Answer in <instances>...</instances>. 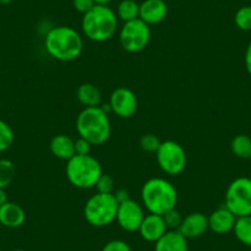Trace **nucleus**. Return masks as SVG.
I'll return each mask as SVG.
<instances>
[{
	"instance_id": "obj_1",
	"label": "nucleus",
	"mask_w": 251,
	"mask_h": 251,
	"mask_svg": "<svg viewBox=\"0 0 251 251\" xmlns=\"http://www.w3.org/2000/svg\"><path fill=\"white\" fill-rule=\"evenodd\" d=\"M45 47L48 54L54 59L71 62L83 52V37L71 26H57L50 28L46 35Z\"/></svg>"
},
{
	"instance_id": "obj_2",
	"label": "nucleus",
	"mask_w": 251,
	"mask_h": 251,
	"mask_svg": "<svg viewBox=\"0 0 251 251\" xmlns=\"http://www.w3.org/2000/svg\"><path fill=\"white\" fill-rule=\"evenodd\" d=\"M142 202L151 214L164 216L174 209L177 203L175 186L163 177H153L146 181L141 191Z\"/></svg>"
},
{
	"instance_id": "obj_3",
	"label": "nucleus",
	"mask_w": 251,
	"mask_h": 251,
	"mask_svg": "<svg viewBox=\"0 0 251 251\" xmlns=\"http://www.w3.org/2000/svg\"><path fill=\"white\" fill-rule=\"evenodd\" d=\"M76 131L91 146H101L111 136V122L107 112L100 106L85 107L76 117Z\"/></svg>"
},
{
	"instance_id": "obj_4",
	"label": "nucleus",
	"mask_w": 251,
	"mask_h": 251,
	"mask_svg": "<svg viewBox=\"0 0 251 251\" xmlns=\"http://www.w3.org/2000/svg\"><path fill=\"white\" fill-rule=\"evenodd\" d=\"M118 18L108 5H95L83 15L81 30L86 38L94 42H105L117 31Z\"/></svg>"
},
{
	"instance_id": "obj_5",
	"label": "nucleus",
	"mask_w": 251,
	"mask_h": 251,
	"mask_svg": "<svg viewBox=\"0 0 251 251\" xmlns=\"http://www.w3.org/2000/svg\"><path fill=\"white\" fill-rule=\"evenodd\" d=\"M67 178L76 188L88 190L95 187L99 177L102 175V168L96 158L88 155H74L67 161Z\"/></svg>"
},
{
	"instance_id": "obj_6",
	"label": "nucleus",
	"mask_w": 251,
	"mask_h": 251,
	"mask_svg": "<svg viewBox=\"0 0 251 251\" xmlns=\"http://www.w3.org/2000/svg\"><path fill=\"white\" fill-rule=\"evenodd\" d=\"M118 202L113 194H95L86 201L84 217L90 226L96 228L110 226L116 221Z\"/></svg>"
},
{
	"instance_id": "obj_7",
	"label": "nucleus",
	"mask_w": 251,
	"mask_h": 251,
	"mask_svg": "<svg viewBox=\"0 0 251 251\" xmlns=\"http://www.w3.org/2000/svg\"><path fill=\"white\" fill-rule=\"evenodd\" d=\"M224 203L236 218L251 216V178L238 177L231 181L226 188Z\"/></svg>"
},
{
	"instance_id": "obj_8",
	"label": "nucleus",
	"mask_w": 251,
	"mask_h": 251,
	"mask_svg": "<svg viewBox=\"0 0 251 251\" xmlns=\"http://www.w3.org/2000/svg\"><path fill=\"white\" fill-rule=\"evenodd\" d=\"M151 37V26L141 19L123 23L120 30L121 47L128 53L142 52Z\"/></svg>"
},
{
	"instance_id": "obj_9",
	"label": "nucleus",
	"mask_w": 251,
	"mask_h": 251,
	"mask_svg": "<svg viewBox=\"0 0 251 251\" xmlns=\"http://www.w3.org/2000/svg\"><path fill=\"white\" fill-rule=\"evenodd\" d=\"M155 155L159 168L168 175H178L185 170L187 156L185 149L177 142H161Z\"/></svg>"
},
{
	"instance_id": "obj_10",
	"label": "nucleus",
	"mask_w": 251,
	"mask_h": 251,
	"mask_svg": "<svg viewBox=\"0 0 251 251\" xmlns=\"http://www.w3.org/2000/svg\"><path fill=\"white\" fill-rule=\"evenodd\" d=\"M144 217H146V213H144L143 207L133 200L129 199L118 204L116 221L123 230L129 231V233L138 231Z\"/></svg>"
},
{
	"instance_id": "obj_11",
	"label": "nucleus",
	"mask_w": 251,
	"mask_h": 251,
	"mask_svg": "<svg viewBox=\"0 0 251 251\" xmlns=\"http://www.w3.org/2000/svg\"><path fill=\"white\" fill-rule=\"evenodd\" d=\"M111 111L121 118H129L136 113L138 100L136 94L127 88H117L110 96Z\"/></svg>"
},
{
	"instance_id": "obj_12",
	"label": "nucleus",
	"mask_w": 251,
	"mask_h": 251,
	"mask_svg": "<svg viewBox=\"0 0 251 251\" xmlns=\"http://www.w3.org/2000/svg\"><path fill=\"white\" fill-rule=\"evenodd\" d=\"M208 217L201 212H192L183 217L182 223L177 229L186 239H196L208 230Z\"/></svg>"
},
{
	"instance_id": "obj_13",
	"label": "nucleus",
	"mask_w": 251,
	"mask_h": 251,
	"mask_svg": "<svg viewBox=\"0 0 251 251\" xmlns=\"http://www.w3.org/2000/svg\"><path fill=\"white\" fill-rule=\"evenodd\" d=\"M168 230L169 229L166 226L163 216L149 213L146 214V217H144L138 231L141 234L142 239H144L146 241L156 243Z\"/></svg>"
},
{
	"instance_id": "obj_14",
	"label": "nucleus",
	"mask_w": 251,
	"mask_h": 251,
	"mask_svg": "<svg viewBox=\"0 0 251 251\" xmlns=\"http://www.w3.org/2000/svg\"><path fill=\"white\" fill-rule=\"evenodd\" d=\"M168 15V4L165 0H144L139 4V19L151 25H156L165 20Z\"/></svg>"
},
{
	"instance_id": "obj_15",
	"label": "nucleus",
	"mask_w": 251,
	"mask_h": 251,
	"mask_svg": "<svg viewBox=\"0 0 251 251\" xmlns=\"http://www.w3.org/2000/svg\"><path fill=\"white\" fill-rule=\"evenodd\" d=\"M236 216L231 213L226 206L216 209L212 212L211 216L208 217V228L213 233L223 235L233 231L234 226H235Z\"/></svg>"
},
{
	"instance_id": "obj_16",
	"label": "nucleus",
	"mask_w": 251,
	"mask_h": 251,
	"mask_svg": "<svg viewBox=\"0 0 251 251\" xmlns=\"http://www.w3.org/2000/svg\"><path fill=\"white\" fill-rule=\"evenodd\" d=\"M26 221V213L20 204L6 202L0 207V224L6 228H20Z\"/></svg>"
},
{
	"instance_id": "obj_17",
	"label": "nucleus",
	"mask_w": 251,
	"mask_h": 251,
	"mask_svg": "<svg viewBox=\"0 0 251 251\" xmlns=\"http://www.w3.org/2000/svg\"><path fill=\"white\" fill-rule=\"evenodd\" d=\"M154 244V251H188L187 239L178 230H168Z\"/></svg>"
},
{
	"instance_id": "obj_18",
	"label": "nucleus",
	"mask_w": 251,
	"mask_h": 251,
	"mask_svg": "<svg viewBox=\"0 0 251 251\" xmlns=\"http://www.w3.org/2000/svg\"><path fill=\"white\" fill-rule=\"evenodd\" d=\"M50 149L53 155L60 160L68 161L69 159L75 155L74 141L66 134H58V136L53 137L50 144Z\"/></svg>"
},
{
	"instance_id": "obj_19",
	"label": "nucleus",
	"mask_w": 251,
	"mask_h": 251,
	"mask_svg": "<svg viewBox=\"0 0 251 251\" xmlns=\"http://www.w3.org/2000/svg\"><path fill=\"white\" fill-rule=\"evenodd\" d=\"M76 98L85 107H96L101 103V91L91 83H84L76 90Z\"/></svg>"
},
{
	"instance_id": "obj_20",
	"label": "nucleus",
	"mask_w": 251,
	"mask_h": 251,
	"mask_svg": "<svg viewBox=\"0 0 251 251\" xmlns=\"http://www.w3.org/2000/svg\"><path fill=\"white\" fill-rule=\"evenodd\" d=\"M116 15L123 23L139 18V4L136 0H121L117 5Z\"/></svg>"
},
{
	"instance_id": "obj_21",
	"label": "nucleus",
	"mask_w": 251,
	"mask_h": 251,
	"mask_svg": "<svg viewBox=\"0 0 251 251\" xmlns=\"http://www.w3.org/2000/svg\"><path fill=\"white\" fill-rule=\"evenodd\" d=\"M233 231L241 244L251 246V216L238 217Z\"/></svg>"
},
{
	"instance_id": "obj_22",
	"label": "nucleus",
	"mask_w": 251,
	"mask_h": 251,
	"mask_svg": "<svg viewBox=\"0 0 251 251\" xmlns=\"http://www.w3.org/2000/svg\"><path fill=\"white\" fill-rule=\"evenodd\" d=\"M230 149L238 158L251 159V137L246 134H238L231 141Z\"/></svg>"
},
{
	"instance_id": "obj_23",
	"label": "nucleus",
	"mask_w": 251,
	"mask_h": 251,
	"mask_svg": "<svg viewBox=\"0 0 251 251\" xmlns=\"http://www.w3.org/2000/svg\"><path fill=\"white\" fill-rule=\"evenodd\" d=\"M15 165L9 159H0V188H6L15 177Z\"/></svg>"
},
{
	"instance_id": "obj_24",
	"label": "nucleus",
	"mask_w": 251,
	"mask_h": 251,
	"mask_svg": "<svg viewBox=\"0 0 251 251\" xmlns=\"http://www.w3.org/2000/svg\"><path fill=\"white\" fill-rule=\"evenodd\" d=\"M14 143V132L10 126L0 118V153L11 148Z\"/></svg>"
},
{
	"instance_id": "obj_25",
	"label": "nucleus",
	"mask_w": 251,
	"mask_h": 251,
	"mask_svg": "<svg viewBox=\"0 0 251 251\" xmlns=\"http://www.w3.org/2000/svg\"><path fill=\"white\" fill-rule=\"evenodd\" d=\"M234 23L239 30H251V5H245L239 9L234 16Z\"/></svg>"
},
{
	"instance_id": "obj_26",
	"label": "nucleus",
	"mask_w": 251,
	"mask_h": 251,
	"mask_svg": "<svg viewBox=\"0 0 251 251\" xmlns=\"http://www.w3.org/2000/svg\"><path fill=\"white\" fill-rule=\"evenodd\" d=\"M161 141L154 134H146L141 138L139 141V146L143 149L144 151H148V153H156V151L160 147Z\"/></svg>"
},
{
	"instance_id": "obj_27",
	"label": "nucleus",
	"mask_w": 251,
	"mask_h": 251,
	"mask_svg": "<svg viewBox=\"0 0 251 251\" xmlns=\"http://www.w3.org/2000/svg\"><path fill=\"white\" fill-rule=\"evenodd\" d=\"M95 187L96 190H98V192H100V194H113V190H115V181H113L112 176L102 173V175L99 177Z\"/></svg>"
},
{
	"instance_id": "obj_28",
	"label": "nucleus",
	"mask_w": 251,
	"mask_h": 251,
	"mask_svg": "<svg viewBox=\"0 0 251 251\" xmlns=\"http://www.w3.org/2000/svg\"><path fill=\"white\" fill-rule=\"evenodd\" d=\"M164 221H165L166 226H168L169 230H177L180 228L181 223H182L183 217L181 216V213L178 211H176L175 208L169 211L168 213L164 214Z\"/></svg>"
},
{
	"instance_id": "obj_29",
	"label": "nucleus",
	"mask_w": 251,
	"mask_h": 251,
	"mask_svg": "<svg viewBox=\"0 0 251 251\" xmlns=\"http://www.w3.org/2000/svg\"><path fill=\"white\" fill-rule=\"evenodd\" d=\"M101 251H132L129 244L121 239H113L102 246Z\"/></svg>"
},
{
	"instance_id": "obj_30",
	"label": "nucleus",
	"mask_w": 251,
	"mask_h": 251,
	"mask_svg": "<svg viewBox=\"0 0 251 251\" xmlns=\"http://www.w3.org/2000/svg\"><path fill=\"white\" fill-rule=\"evenodd\" d=\"M74 149H75V155H88L90 154L91 144L86 139L79 137L76 141H74Z\"/></svg>"
},
{
	"instance_id": "obj_31",
	"label": "nucleus",
	"mask_w": 251,
	"mask_h": 251,
	"mask_svg": "<svg viewBox=\"0 0 251 251\" xmlns=\"http://www.w3.org/2000/svg\"><path fill=\"white\" fill-rule=\"evenodd\" d=\"M95 5L96 4L94 0H73L74 9L83 15L90 11Z\"/></svg>"
},
{
	"instance_id": "obj_32",
	"label": "nucleus",
	"mask_w": 251,
	"mask_h": 251,
	"mask_svg": "<svg viewBox=\"0 0 251 251\" xmlns=\"http://www.w3.org/2000/svg\"><path fill=\"white\" fill-rule=\"evenodd\" d=\"M113 195H115V197H116V200H117L118 203H121V202H125V201H127V200H129L128 191H127L126 188H118V190L113 191Z\"/></svg>"
},
{
	"instance_id": "obj_33",
	"label": "nucleus",
	"mask_w": 251,
	"mask_h": 251,
	"mask_svg": "<svg viewBox=\"0 0 251 251\" xmlns=\"http://www.w3.org/2000/svg\"><path fill=\"white\" fill-rule=\"evenodd\" d=\"M245 67H246V71H248V73L251 75V43L248 46V48H246L245 50Z\"/></svg>"
},
{
	"instance_id": "obj_34",
	"label": "nucleus",
	"mask_w": 251,
	"mask_h": 251,
	"mask_svg": "<svg viewBox=\"0 0 251 251\" xmlns=\"http://www.w3.org/2000/svg\"><path fill=\"white\" fill-rule=\"evenodd\" d=\"M8 202V195H6L5 188H0V207Z\"/></svg>"
},
{
	"instance_id": "obj_35",
	"label": "nucleus",
	"mask_w": 251,
	"mask_h": 251,
	"mask_svg": "<svg viewBox=\"0 0 251 251\" xmlns=\"http://www.w3.org/2000/svg\"><path fill=\"white\" fill-rule=\"evenodd\" d=\"M96 5H108L110 3H112L113 0H94Z\"/></svg>"
},
{
	"instance_id": "obj_36",
	"label": "nucleus",
	"mask_w": 251,
	"mask_h": 251,
	"mask_svg": "<svg viewBox=\"0 0 251 251\" xmlns=\"http://www.w3.org/2000/svg\"><path fill=\"white\" fill-rule=\"evenodd\" d=\"M11 1L13 0H0V4L1 5H9V4H11Z\"/></svg>"
},
{
	"instance_id": "obj_37",
	"label": "nucleus",
	"mask_w": 251,
	"mask_h": 251,
	"mask_svg": "<svg viewBox=\"0 0 251 251\" xmlns=\"http://www.w3.org/2000/svg\"><path fill=\"white\" fill-rule=\"evenodd\" d=\"M13 251H27V250H24V249H15V250Z\"/></svg>"
},
{
	"instance_id": "obj_38",
	"label": "nucleus",
	"mask_w": 251,
	"mask_h": 251,
	"mask_svg": "<svg viewBox=\"0 0 251 251\" xmlns=\"http://www.w3.org/2000/svg\"><path fill=\"white\" fill-rule=\"evenodd\" d=\"M250 137H251V132H250Z\"/></svg>"
}]
</instances>
